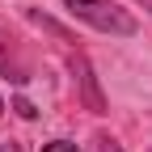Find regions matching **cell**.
<instances>
[{"label": "cell", "mask_w": 152, "mask_h": 152, "mask_svg": "<svg viewBox=\"0 0 152 152\" xmlns=\"http://www.w3.org/2000/svg\"><path fill=\"white\" fill-rule=\"evenodd\" d=\"M13 110H17V114H21V118H38V110H34V106H30L26 97H17V106H13Z\"/></svg>", "instance_id": "cell-5"}, {"label": "cell", "mask_w": 152, "mask_h": 152, "mask_svg": "<svg viewBox=\"0 0 152 152\" xmlns=\"http://www.w3.org/2000/svg\"><path fill=\"white\" fill-rule=\"evenodd\" d=\"M76 80H80V97H85V106L93 110V114H106V97H102V89H97V76H93V68H89V59L85 55H76Z\"/></svg>", "instance_id": "cell-2"}, {"label": "cell", "mask_w": 152, "mask_h": 152, "mask_svg": "<svg viewBox=\"0 0 152 152\" xmlns=\"http://www.w3.org/2000/svg\"><path fill=\"white\" fill-rule=\"evenodd\" d=\"M64 9L76 17V21H85V26L102 30V34H114V38H131L140 30V21L127 9H118L114 0H64Z\"/></svg>", "instance_id": "cell-1"}, {"label": "cell", "mask_w": 152, "mask_h": 152, "mask_svg": "<svg viewBox=\"0 0 152 152\" xmlns=\"http://www.w3.org/2000/svg\"><path fill=\"white\" fill-rule=\"evenodd\" d=\"M0 152H17V144H0Z\"/></svg>", "instance_id": "cell-7"}, {"label": "cell", "mask_w": 152, "mask_h": 152, "mask_svg": "<svg viewBox=\"0 0 152 152\" xmlns=\"http://www.w3.org/2000/svg\"><path fill=\"white\" fill-rule=\"evenodd\" d=\"M0 72H9L13 80H26V72L13 64V51H9V38H4V34H0Z\"/></svg>", "instance_id": "cell-3"}, {"label": "cell", "mask_w": 152, "mask_h": 152, "mask_svg": "<svg viewBox=\"0 0 152 152\" xmlns=\"http://www.w3.org/2000/svg\"><path fill=\"white\" fill-rule=\"evenodd\" d=\"M0 114H4V102H0Z\"/></svg>", "instance_id": "cell-9"}, {"label": "cell", "mask_w": 152, "mask_h": 152, "mask_svg": "<svg viewBox=\"0 0 152 152\" xmlns=\"http://www.w3.org/2000/svg\"><path fill=\"white\" fill-rule=\"evenodd\" d=\"M42 152H80V148H76L72 140H55V144H47Z\"/></svg>", "instance_id": "cell-4"}, {"label": "cell", "mask_w": 152, "mask_h": 152, "mask_svg": "<svg viewBox=\"0 0 152 152\" xmlns=\"http://www.w3.org/2000/svg\"><path fill=\"white\" fill-rule=\"evenodd\" d=\"M102 152H123V144H118V140H110V135H102Z\"/></svg>", "instance_id": "cell-6"}, {"label": "cell", "mask_w": 152, "mask_h": 152, "mask_svg": "<svg viewBox=\"0 0 152 152\" xmlns=\"http://www.w3.org/2000/svg\"><path fill=\"white\" fill-rule=\"evenodd\" d=\"M140 4H144V9H152V0H140Z\"/></svg>", "instance_id": "cell-8"}]
</instances>
